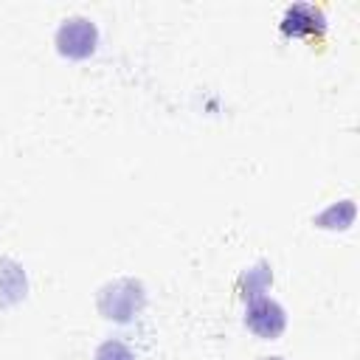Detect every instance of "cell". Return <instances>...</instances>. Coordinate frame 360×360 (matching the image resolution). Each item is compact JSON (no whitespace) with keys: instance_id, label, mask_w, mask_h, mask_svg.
Instances as JSON below:
<instances>
[{"instance_id":"obj_1","label":"cell","mask_w":360,"mask_h":360,"mask_svg":"<svg viewBox=\"0 0 360 360\" xmlns=\"http://www.w3.org/2000/svg\"><path fill=\"white\" fill-rule=\"evenodd\" d=\"M98 312L107 318V321H129L135 318L143 304H146V292H143V284L135 281V278H115L110 284H104L98 290Z\"/></svg>"},{"instance_id":"obj_2","label":"cell","mask_w":360,"mask_h":360,"mask_svg":"<svg viewBox=\"0 0 360 360\" xmlns=\"http://www.w3.org/2000/svg\"><path fill=\"white\" fill-rule=\"evenodd\" d=\"M98 45V28L87 17H68L56 28V51L68 59H87Z\"/></svg>"},{"instance_id":"obj_3","label":"cell","mask_w":360,"mask_h":360,"mask_svg":"<svg viewBox=\"0 0 360 360\" xmlns=\"http://www.w3.org/2000/svg\"><path fill=\"white\" fill-rule=\"evenodd\" d=\"M245 323L253 335L264 338V340H273L284 332L287 326V315L281 309V304H276L273 298H264V295H256L248 301V309H245Z\"/></svg>"},{"instance_id":"obj_4","label":"cell","mask_w":360,"mask_h":360,"mask_svg":"<svg viewBox=\"0 0 360 360\" xmlns=\"http://www.w3.org/2000/svg\"><path fill=\"white\" fill-rule=\"evenodd\" d=\"M323 28L326 14L312 3H292L281 17V31L287 37H321Z\"/></svg>"},{"instance_id":"obj_5","label":"cell","mask_w":360,"mask_h":360,"mask_svg":"<svg viewBox=\"0 0 360 360\" xmlns=\"http://www.w3.org/2000/svg\"><path fill=\"white\" fill-rule=\"evenodd\" d=\"M25 295V273L17 262L0 259V307L17 304Z\"/></svg>"},{"instance_id":"obj_6","label":"cell","mask_w":360,"mask_h":360,"mask_svg":"<svg viewBox=\"0 0 360 360\" xmlns=\"http://www.w3.org/2000/svg\"><path fill=\"white\" fill-rule=\"evenodd\" d=\"M270 281H273L270 267H267L264 262H259L256 267H250L248 273H242V278H239V290H242V295L250 301V298L262 295V292L270 287Z\"/></svg>"},{"instance_id":"obj_7","label":"cell","mask_w":360,"mask_h":360,"mask_svg":"<svg viewBox=\"0 0 360 360\" xmlns=\"http://www.w3.org/2000/svg\"><path fill=\"white\" fill-rule=\"evenodd\" d=\"M96 360H135V354L121 340H104L96 349Z\"/></svg>"}]
</instances>
